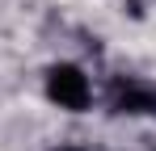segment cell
I'll return each instance as SVG.
<instances>
[{
	"label": "cell",
	"instance_id": "6da1fadb",
	"mask_svg": "<svg viewBox=\"0 0 156 151\" xmlns=\"http://www.w3.org/2000/svg\"><path fill=\"white\" fill-rule=\"evenodd\" d=\"M42 92L63 113H84L93 105V80L80 63H51L42 76Z\"/></svg>",
	"mask_w": 156,
	"mask_h": 151
},
{
	"label": "cell",
	"instance_id": "7a4b0ae2",
	"mask_svg": "<svg viewBox=\"0 0 156 151\" xmlns=\"http://www.w3.org/2000/svg\"><path fill=\"white\" fill-rule=\"evenodd\" d=\"M110 109L122 118H152L156 113V80L148 76H114L110 80Z\"/></svg>",
	"mask_w": 156,
	"mask_h": 151
},
{
	"label": "cell",
	"instance_id": "3957f363",
	"mask_svg": "<svg viewBox=\"0 0 156 151\" xmlns=\"http://www.w3.org/2000/svg\"><path fill=\"white\" fill-rule=\"evenodd\" d=\"M51 151H84L80 143H59V147H51Z\"/></svg>",
	"mask_w": 156,
	"mask_h": 151
}]
</instances>
